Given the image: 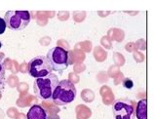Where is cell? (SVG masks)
<instances>
[{"instance_id": "obj_8", "label": "cell", "mask_w": 154, "mask_h": 119, "mask_svg": "<svg viewBox=\"0 0 154 119\" xmlns=\"http://www.w3.org/2000/svg\"><path fill=\"white\" fill-rule=\"evenodd\" d=\"M135 115L137 119H147V102L145 99L140 100L137 102Z\"/></svg>"}, {"instance_id": "obj_2", "label": "cell", "mask_w": 154, "mask_h": 119, "mask_svg": "<svg viewBox=\"0 0 154 119\" xmlns=\"http://www.w3.org/2000/svg\"><path fill=\"white\" fill-rule=\"evenodd\" d=\"M59 78L56 74L47 75L42 78L35 79L33 84V89L36 97L42 101H49L52 99L57 85L59 84Z\"/></svg>"}, {"instance_id": "obj_4", "label": "cell", "mask_w": 154, "mask_h": 119, "mask_svg": "<svg viewBox=\"0 0 154 119\" xmlns=\"http://www.w3.org/2000/svg\"><path fill=\"white\" fill-rule=\"evenodd\" d=\"M31 16L28 11H8L6 12L4 22L11 30H23L30 23Z\"/></svg>"}, {"instance_id": "obj_3", "label": "cell", "mask_w": 154, "mask_h": 119, "mask_svg": "<svg viewBox=\"0 0 154 119\" xmlns=\"http://www.w3.org/2000/svg\"><path fill=\"white\" fill-rule=\"evenodd\" d=\"M46 58L51 65L52 70L63 73L71 64L70 52L62 47H54L49 50Z\"/></svg>"}, {"instance_id": "obj_1", "label": "cell", "mask_w": 154, "mask_h": 119, "mask_svg": "<svg viewBox=\"0 0 154 119\" xmlns=\"http://www.w3.org/2000/svg\"><path fill=\"white\" fill-rule=\"evenodd\" d=\"M76 97L75 85L70 80L63 79L59 82L52 96V101L57 105H66L70 104Z\"/></svg>"}, {"instance_id": "obj_12", "label": "cell", "mask_w": 154, "mask_h": 119, "mask_svg": "<svg viewBox=\"0 0 154 119\" xmlns=\"http://www.w3.org/2000/svg\"><path fill=\"white\" fill-rule=\"evenodd\" d=\"M1 46H2V44H1V42H0V48H1Z\"/></svg>"}, {"instance_id": "obj_6", "label": "cell", "mask_w": 154, "mask_h": 119, "mask_svg": "<svg viewBox=\"0 0 154 119\" xmlns=\"http://www.w3.org/2000/svg\"><path fill=\"white\" fill-rule=\"evenodd\" d=\"M113 115L115 119H135V108L129 101H116L113 105Z\"/></svg>"}, {"instance_id": "obj_5", "label": "cell", "mask_w": 154, "mask_h": 119, "mask_svg": "<svg viewBox=\"0 0 154 119\" xmlns=\"http://www.w3.org/2000/svg\"><path fill=\"white\" fill-rule=\"evenodd\" d=\"M27 70L29 75L35 79L42 78L52 73L51 65L48 61L46 56H37L28 63Z\"/></svg>"}, {"instance_id": "obj_9", "label": "cell", "mask_w": 154, "mask_h": 119, "mask_svg": "<svg viewBox=\"0 0 154 119\" xmlns=\"http://www.w3.org/2000/svg\"><path fill=\"white\" fill-rule=\"evenodd\" d=\"M5 81V67L2 63H0V89H2Z\"/></svg>"}, {"instance_id": "obj_11", "label": "cell", "mask_w": 154, "mask_h": 119, "mask_svg": "<svg viewBox=\"0 0 154 119\" xmlns=\"http://www.w3.org/2000/svg\"><path fill=\"white\" fill-rule=\"evenodd\" d=\"M133 81L132 80H130V79H126V80H124V87H126L128 89H131L133 87Z\"/></svg>"}, {"instance_id": "obj_10", "label": "cell", "mask_w": 154, "mask_h": 119, "mask_svg": "<svg viewBox=\"0 0 154 119\" xmlns=\"http://www.w3.org/2000/svg\"><path fill=\"white\" fill-rule=\"evenodd\" d=\"M6 23L4 22V19L0 18V34H3L4 32H5V30H6Z\"/></svg>"}, {"instance_id": "obj_7", "label": "cell", "mask_w": 154, "mask_h": 119, "mask_svg": "<svg viewBox=\"0 0 154 119\" xmlns=\"http://www.w3.org/2000/svg\"><path fill=\"white\" fill-rule=\"evenodd\" d=\"M27 119H47L46 110L38 105H32L27 112Z\"/></svg>"}]
</instances>
